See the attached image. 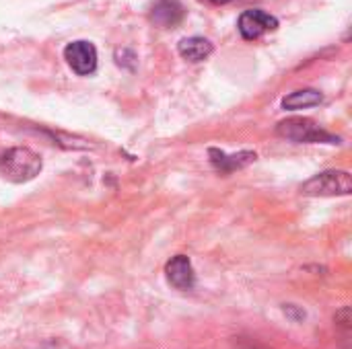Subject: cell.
Here are the masks:
<instances>
[{
    "label": "cell",
    "instance_id": "6da1fadb",
    "mask_svg": "<svg viewBox=\"0 0 352 349\" xmlns=\"http://www.w3.org/2000/svg\"><path fill=\"white\" fill-rule=\"evenodd\" d=\"M276 136L297 142V144H340L342 138L324 130L318 121L309 117H289L278 121Z\"/></svg>",
    "mask_w": 352,
    "mask_h": 349
},
{
    "label": "cell",
    "instance_id": "7a4b0ae2",
    "mask_svg": "<svg viewBox=\"0 0 352 349\" xmlns=\"http://www.w3.org/2000/svg\"><path fill=\"white\" fill-rule=\"evenodd\" d=\"M43 160L31 148H10L0 158V175L10 183H27L41 173Z\"/></svg>",
    "mask_w": 352,
    "mask_h": 349
},
{
    "label": "cell",
    "instance_id": "3957f363",
    "mask_svg": "<svg viewBox=\"0 0 352 349\" xmlns=\"http://www.w3.org/2000/svg\"><path fill=\"white\" fill-rule=\"evenodd\" d=\"M301 193L309 197H336V195H351L352 177L349 171H322L309 181L301 185Z\"/></svg>",
    "mask_w": 352,
    "mask_h": 349
},
{
    "label": "cell",
    "instance_id": "277c9868",
    "mask_svg": "<svg viewBox=\"0 0 352 349\" xmlns=\"http://www.w3.org/2000/svg\"><path fill=\"white\" fill-rule=\"evenodd\" d=\"M237 29L245 41H256L268 31L278 29V19L262 8H250L243 10L237 19Z\"/></svg>",
    "mask_w": 352,
    "mask_h": 349
},
{
    "label": "cell",
    "instance_id": "5b68a950",
    "mask_svg": "<svg viewBox=\"0 0 352 349\" xmlns=\"http://www.w3.org/2000/svg\"><path fill=\"white\" fill-rule=\"evenodd\" d=\"M64 60L78 76H91L97 70V47L85 39L72 41L64 47Z\"/></svg>",
    "mask_w": 352,
    "mask_h": 349
},
{
    "label": "cell",
    "instance_id": "8992f818",
    "mask_svg": "<svg viewBox=\"0 0 352 349\" xmlns=\"http://www.w3.org/2000/svg\"><path fill=\"white\" fill-rule=\"evenodd\" d=\"M186 16V8L179 0H157L148 10V21L161 29L177 27Z\"/></svg>",
    "mask_w": 352,
    "mask_h": 349
},
{
    "label": "cell",
    "instance_id": "52a82bcc",
    "mask_svg": "<svg viewBox=\"0 0 352 349\" xmlns=\"http://www.w3.org/2000/svg\"><path fill=\"white\" fill-rule=\"evenodd\" d=\"M167 282L177 290H192L196 286V274L192 267V261L186 255H175L165 265Z\"/></svg>",
    "mask_w": 352,
    "mask_h": 349
},
{
    "label": "cell",
    "instance_id": "ba28073f",
    "mask_svg": "<svg viewBox=\"0 0 352 349\" xmlns=\"http://www.w3.org/2000/svg\"><path fill=\"white\" fill-rule=\"evenodd\" d=\"M208 156H210L212 167L223 175H231V173H235L239 169H245L248 165H252L258 158V154L252 152V150H243V152H237V154H227V152H223L219 148H210Z\"/></svg>",
    "mask_w": 352,
    "mask_h": 349
},
{
    "label": "cell",
    "instance_id": "9c48e42d",
    "mask_svg": "<svg viewBox=\"0 0 352 349\" xmlns=\"http://www.w3.org/2000/svg\"><path fill=\"white\" fill-rule=\"evenodd\" d=\"M177 51H179V56L184 60H188L192 64H198V62H204L214 51V45H212L210 39L194 35V37H184L177 43Z\"/></svg>",
    "mask_w": 352,
    "mask_h": 349
},
{
    "label": "cell",
    "instance_id": "30bf717a",
    "mask_svg": "<svg viewBox=\"0 0 352 349\" xmlns=\"http://www.w3.org/2000/svg\"><path fill=\"white\" fill-rule=\"evenodd\" d=\"M324 101V95L316 88H301L283 99V109L285 111H299L307 107H316Z\"/></svg>",
    "mask_w": 352,
    "mask_h": 349
},
{
    "label": "cell",
    "instance_id": "8fae6325",
    "mask_svg": "<svg viewBox=\"0 0 352 349\" xmlns=\"http://www.w3.org/2000/svg\"><path fill=\"white\" fill-rule=\"evenodd\" d=\"M116 62L120 64V66H124V68H128V70H134V64H136V56H134V51L132 49H118L116 51Z\"/></svg>",
    "mask_w": 352,
    "mask_h": 349
},
{
    "label": "cell",
    "instance_id": "7c38bea8",
    "mask_svg": "<svg viewBox=\"0 0 352 349\" xmlns=\"http://www.w3.org/2000/svg\"><path fill=\"white\" fill-rule=\"evenodd\" d=\"M285 313H287V315H291L295 321L305 319V313H303V311H297V309H295V304H285Z\"/></svg>",
    "mask_w": 352,
    "mask_h": 349
},
{
    "label": "cell",
    "instance_id": "4fadbf2b",
    "mask_svg": "<svg viewBox=\"0 0 352 349\" xmlns=\"http://www.w3.org/2000/svg\"><path fill=\"white\" fill-rule=\"evenodd\" d=\"M202 2H212V4H229L231 0H202Z\"/></svg>",
    "mask_w": 352,
    "mask_h": 349
}]
</instances>
